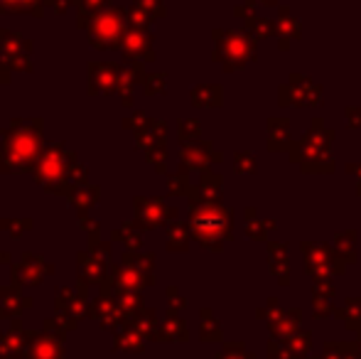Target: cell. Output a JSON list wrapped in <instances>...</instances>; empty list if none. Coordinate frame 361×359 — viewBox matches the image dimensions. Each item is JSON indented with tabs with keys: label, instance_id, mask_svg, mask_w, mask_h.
Wrapping results in <instances>:
<instances>
[{
	"label": "cell",
	"instance_id": "5",
	"mask_svg": "<svg viewBox=\"0 0 361 359\" xmlns=\"http://www.w3.org/2000/svg\"><path fill=\"white\" fill-rule=\"evenodd\" d=\"M226 226L228 219L219 207H195V212H192V231L204 246H212V241L219 239Z\"/></svg>",
	"mask_w": 361,
	"mask_h": 359
},
{
	"label": "cell",
	"instance_id": "23",
	"mask_svg": "<svg viewBox=\"0 0 361 359\" xmlns=\"http://www.w3.org/2000/svg\"><path fill=\"white\" fill-rule=\"evenodd\" d=\"M30 229H32V219H27V217H23V219H10V217L0 219V231L10 234L13 239H20V236H23L25 231H30Z\"/></svg>",
	"mask_w": 361,
	"mask_h": 359
},
{
	"label": "cell",
	"instance_id": "28",
	"mask_svg": "<svg viewBox=\"0 0 361 359\" xmlns=\"http://www.w3.org/2000/svg\"><path fill=\"white\" fill-rule=\"evenodd\" d=\"M147 23H150V15L145 13L140 5H135V8L128 10V28L133 30H147Z\"/></svg>",
	"mask_w": 361,
	"mask_h": 359
},
{
	"label": "cell",
	"instance_id": "8",
	"mask_svg": "<svg viewBox=\"0 0 361 359\" xmlns=\"http://www.w3.org/2000/svg\"><path fill=\"white\" fill-rule=\"evenodd\" d=\"M118 77H121V64L111 62H96L89 64V94L109 96L118 91Z\"/></svg>",
	"mask_w": 361,
	"mask_h": 359
},
{
	"label": "cell",
	"instance_id": "14",
	"mask_svg": "<svg viewBox=\"0 0 361 359\" xmlns=\"http://www.w3.org/2000/svg\"><path fill=\"white\" fill-rule=\"evenodd\" d=\"M143 67H140V62H133L128 64V67H121V77H118V91L116 94L121 96V104L126 106V109H130L135 101V84L143 82Z\"/></svg>",
	"mask_w": 361,
	"mask_h": 359
},
{
	"label": "cell",
	"instance_id": "4",
	"mask_svg": "<svg viewBox=\"0 0 361 359\" xmlns=\"http://www.w3.org/2000/svg\"><path fill=\"white\" fill-rule=\"evenodd\" d=\"M0 52L13 72H32V42L13 30H0Z\"/></svg>",
	"mask_w": 361,
	"mask_h": 359
},
{
	"label": "cell",
	"instance_id": "38",
	"mask_svg": "<svg viewBox=\"0 0 361 359\" xmlns=\"http://www.w3.org/2000/svg\"><path fill=\"white\" fill-rule=\"evenodd\" d=\"M44 5H47V8H54V5H57V0H44Z\"/></svg>",
	"mask_w": 361,
	"mask_h": 359
},
{
	"label": "cell",
	"instance_id": "3",
	"mask_svg": "<svg viewBox=\"0 0 361 359\" xmlns=\"http://www.w3.org/2000/svg\"><path fill=\"white\" fill-rule=\"evenodd\" d=\"M86 32H89V44L99 52L121 49L126 32H128V13L123 8H106L91 20Z\"/></svg>",
	"mask_w": 361,
	"mask_h": 359
},
{
	"label": "cell",
	"instance_id": "32",
	"mask_svg": "<svg viewBox=\"0 0 361 359\" xmlns=\"http://www.w3.org/2000/svg\"><path fill=\"white\" fill-rule=\"evenodd\" d=\"M138 5L145 10L150 18H162L165 15V8H162V0H138Z\"/></svg>",
	"mask_w": 361,
	"mask_h": 359
},
{
	"label": "cell",
	"instance_id": "30",
	"mask_svg": "<svg viewBox=\"0 0 361 359\" xmlns=\"http://www.w3.org/2000/svg\"><path fill=\"white\" fill-rule=\"evenodd\" d=\"M79 226L86 231V236H89V241H96L101 239V224L96 219H91L89 214H81L79 217Z\"/></svg>",
	"mask_w": 361,
	"mask_h": 359
},
{
	"label": "cell",
	"instance_id": "1",
	"mask_svg": "<svg viewBox=\"0 0 361 359\" xmlns=\"http://www.w3.org/2000/svg\"><path fill=\"white\" fill-rule=\"evenodd\" d=\"M42 118H13L0 143V173L23 175L32 173L44 150Z\"/></svg>",
	"mask_w": 361,
	"mask_h": 359
},
{
	"label": "cell",
	"instance_id": "2",
	"mask_svg": "<svg viewBox=\"0 0 361 359\" xmlns=\"http://www.w3.org/2000/svg\"><path fill=\"white\" fill-rule=\"evenodd\" d=\"M76 160V153L67 150L64 143H54V145H44L42 155H39L37 165H35L32 175L42 190L54 192V195H62L69 200V195L74 192V187L69 185L67 173L69 165Z\"/></svg>",
	"mask_w": 361,
	"mask_h": 359
},
{
	"label": "cell",
	"instance_id": "12",
	"mask_svg": "<svg viewBox=\"0 0 361 359\" xmlns=\"http://www.w3.org/2000/svg\"><path fill=\"white\" fill-rule=\"evenodd\" d=\"M76 269H79V281L86 283V286H104L109 281V264L94 259L89 251H81L76 256Z\"/></svg>",
	"mask_w": 361,
	"mask_h": 359
},
{
	"label": "cell",
	"instance_id": "39",
	"mask_svg": "<svg viewBox=\"0 0 361 359\" xmlns=\"http://www.w3.org/2000/svg\"><path fill=\"white\" fill-rule=\"evenodd\" d=\"M3 133H5V128H0V143H3Z\"/></svg>",
	"mask_w": 361,
	"mask_h": 359
},
{
	"label": "cell",
	"instance_id": "27",
	"mask_svg": "<svg viewBox=\"0 0 361 359\" xmlns=\"http://www.w3.org/2000/svg\"><path fill=\"white\" fill-rule=\"evenodd\" d=\"M167 249L170 251H185L187 249V239H185V229L180 224H175L170 231H167Z\"/></svg>",
	"mask_w": 361,
	"mask_h": 359
},
{
	"label": "cell",
	"instance_id": "13",
	"mask_svg": "<svg viewBox=\"0 0 361 359\" xmlns=\"http://www.w3.org/2000/svg\"><path fill=\"white\" fill-rule=\"evenodd\" d=\"M32 305L27 296L20 293L18 286H3L0 288V320H18L23 315V310Z\"/></svg>",
	"mask_w": 361,
	"mask_h": 359
},
{
	"label": "cell",
	"instance_id": "7",
	"mask_svg": "<svg viewBox=\"0 0 361 359\" xmlns=\"http://www.w3.org/2000/svg\"><path fill=\"white\" fill-rule=\"evenodd\" d=\"M27 359H67L64 357V335L57 332H27Z\"/></svg>",
	"mask_w": 361,
	"mask_h": 359
},
{
	"label": "cell",
	"instance_id": "6",
	"mask_svg": "<svg viewBox=\"0 0 361 359\" xmlns=\"http://www.w3.org/2000/svg\"><path fill=\"white\" fill-rule=\"evenodd\" d=\"M54 273V266H49L42 256L23 254L18 264L10 266V276H13V286H39L44 278Z\"/></svg>",
	"mask_w": 361,
	"mask_h": 359
},
{
	"label": "cell",
	"instance_id": "18",
	"mask_svg": "<svg viewBox=\"0 0 361 359\" xmlns=\"http://www.w3.org/2000/svg\"><path fill=\"white\" fill-rule=\"evenodd\" d=\"M114 347L121 352H140L143 350V335H140L133 325L121 327V330L114 335Z\"/></svg>",
	"mask_w": 361,
	"mask_h": 359
},
{
	"label": "cell",
	"instance_id": "20",
	"mask_svg": "<svg viewBox=\"0 0 361 359\" xmlns=\"http://www.w3.org/2000/svg\"><path fill=\"white\" fill-rule=\"evenodd\" d=\"M76 325H79V320L69 315V312H57V315L49 317V320L44 322V330H47V332H57V335L67 337L69 332L76 330Z\"/></svg>",
	"mask_w": 361,
	"mask_h": 359
},
{
	"label": "cell",
	"instance_id": "15",
	"mask_svg": "<svg viewBox=\"0 0 361 359\" xmlns=\"http://www.w3.org/2000/svg\"><path fill=\"white\" fill-rule=\"evenodd\" d=\"M99 197H101L99 185H84V187H76L72 195H69V205H72L81 217V214H89V209L99 202Z\"/></svg>",
	"mask_w": 361,
	"mask_h": 359
},
{
	"label": "cell",
	"instance_id": "37",
	"mask_svg": "<svg viewBox=\"0 0 361 359\" xmlns=\"http://www.w3.org/2000/svg\"><path fill=\"white\" fill-rule=\"evenodd\" d=\"M10 259H13V256H10V254H5V251H0V264H8V266H13V264H10Z\"/></svg>",
	"mask_w": 361,
	"mask_h": 359
},
{
	"label": "cell",
	"instance_id": "33",
	"mask_svg": "<svg viewBox=\"0 0 361 359\" xmlns=\"http://www.w3.org/2000/svg\"><path fill=\"white\" fill-rule=\"evenodd\" d=\"M147 123H150V121H145V116H143V114H135L133 118H126V121H123V128L143 130V128H147Z\"/></svg>",
	"mask_w": 361,
	"mask_h": 359
},
{
	"label": "cell",
	"instance_id": "41",
	"mask_svg": "<svg viewBox=\"0 0 361 359\" xmlns=\"http://www.w3.org/2000/svg\"><path fill=\"white\" fill-rule=\"evenodd\" d=\"M0 337H3V330H0Z\"/></svg>",
	"mask_w": 361,
	"mask_h": 359
},
{
	"label": "cell",
	"instance_id": "35",
	"mask_svg": "<svg viewBox=\"0 0 361 359\" xmlns=\"http://www.w3.org/2000/svg\"><path fill=\"white\" fill-rule=\"evenodd\" d=\"M10 77H13V69L8 67V62H5V57H3V52H0V87L10 84Z\"/></svg>",
	"mask_w": 361,
	"mask_h": 359
},
{
	"label": "cell",
	"instance_id": "26",
	"mask_svg": "<svg viewBox=\"0 0 361 359\" xmlns=\"http://www.w3.org/2000/svg\"><path fill=\"white\" fill-rule=\"evenodd\" d=\"M89 251L94 259H99V261H104V264H109L111 261V241H106V239H96V241H89Z\"/></svg>",
	"mask_w": 361,
	"mask_h": 359
},
{
	"label": "cell",
	"instance_id": "36",
	"mask_svg": "<svg viewBox=\"0 0 361 359\" xmlns=\"http://www.w3.org/2000/svg\"><path fill=\"white\" fill-rule=\"evenodd\" d=\"M197 135V123H190V121H182L180 123V138L187 140V135Z\"/></svg>",
	"mask_w": 361,
	"mask_h": 359
},
{
	"label": "cell",
	"instance_id": "25",
	"mask_svg": "<svg viewBox=\"0 0 361 359\" xmlns=\"http://www.w3.org/2000/svg\"><path fill=\"white\" fill-rule=\"evenodd\" d=\"M67 180H69V185L74 187H84V185H89V170L84 168V165L79 163V160H74L72 165H69V173H67Z\"/></svg>",
	"mask_w": 361,
	"mask_h": 359
},
{
	"label": "cell",
	"instance_id": "11",
	"mask_svg": "<svg viewBox=\"0 0 361 359\" xmlns=\"http://www.w3.org/2000/svg\"><path fill=\"white\" fill-rule=\"evenodd\" d=\"M27 357V332L23 330V322L13 320L10 330L0 337V359H23Z\"/></svg>",
	"mask_w": 361,
	"mask_h": 359
},
{
	"label": "cell",
	"instance_id": "24",
	"mask_svg": "<svg viewBox=\"0 0 361 359\" xmlns=\"http://www.w3.org/2000/svg\"><path fill=\"white\" fill-rule=\"evenodd\" d=\"M133 327H135V330H138L143 337H152V335H155V327H157L155 310H143V312H138V317L133 320Z\"/></svg>",
	"mask_w": 361,
	"mask_h": 359
},
{
	"label": "cell",
	"instance_id": "17",
	"mask_svg": "<svg viewBox=\"0 0 361 359\" xmlns=\"http://www.w3.org/2000/svg\"><path fill=\"white\" fill-rule=\"evenodd\" d=\"M106 3H109V0H76V3H74L76 25H79L81 30H86L91 25V20L106 10Z\"/></svg>",
	"mask_w": 361,
	"mask_h": 359
},
{
	"label": "cell",
	"instance_id": "22",
	"mask_svg": "<svg viewBox=\"0 0 361 359\" xmlns=\"http://www.w3.org/2000/svg\"><path fill=\"white\" fill-rule=\"evenodd\" d=\"M121 264L138 271V273H143V276H150L152 269H155V256H143V254H135V251H126Z\"/></svg>",
	"mask_w": 361,
	"mask_h": 359
},
{
	"label": "cell",
	"instance_id": "31",
	"mask_svg": "<svg viewBox=\"0 0 361 359\" xmlns=\"http://www.w3.org/2000/svg\"><path fill=\"white\" fill-rule=\"evenodd\" d=\"M74 298H76V291L74 288H69V286H62L57 291V300H54V305H57V312H64L69 305L74 303Z\"/></svg>",
	"mask_w": 361,
	"mask_h": 359
},
{
	"label": "cell",
	"instance_id": "19",
	"mask_svg": "<svg viewBox=\"0 0 361 359\" xmlns=\"http://www.w3.org/2000/svg\"><path fill=\"white\" fill-rule=\"evenodd\" d=\"M3 13H23V15H35L42 18L44 15V0H0Z\"/></svg>",
	"mask_w": 361,
	"mask_h": 359
},
{
	"label": "cell",
	"instance_id": "21",
	"mask_svg": "<svg viewBox=\"0 0 361 359\" xmlns=\"http://www.w3.org/2000/svg\"><path fill=\"white\" fill-rule=\"evenodd\" d=\"M111 239L121 241L128 251H138L140 246H143V239H140V234L133 229V224H123V226H118V229H114Z\"/></svg>",
	"mask_w": 361,
	"mask_h": 359
},
{
	"label": "cell",
	"instance_id": "34",
	"mask_svg": "<svg viewBox=\"0 0 361 359\" xmlns=\"http://www.w3.org/2000/svg\"><path fill=\"white\" fill-rule=\"evenodd\" d=\"M147 160H150V163H155L157 168L162 170V160H165V148H162V145H155V148H150V150H147Z\"/></svg>",
	"mask_w": 361,
	"mask_h": 359
},
{
	"label": "cell",
	"instance_id": "16",
	"mask_svg": "<svg viewBox=\"0 0 361 359\" xmlns=\"http://www.w3.org/2000/svg\"><path fill=\"white\" fill-rule=\"evenodd\" d=\"M116 305L128 320H135L138 312H143V298L138 291H116Z\"/></svg>",
	"mask_w": 361,
	"mask_h": 359
},
{
	"label": "cell",
	"instance_id": "9",
	"mask_svg": "<svg viewBox=\"0 0 361 359\" xmlns=\"http://www.w3.org/2000/svg\"><path fill=\"white\" fill-rule=\"evenodd\" d=\"M135 217H138V224L145 229L152 226H160L165 221H170V217H175V209L165 207L160 200H147V197H135Z\"/></svg>",
	"mask_w": 361,
	"mask_h": 359
},
{
	"label": "cell",
	"instance_id": "10",
	"mask_svg": "<svg viewBox=\"0 0 361 359\" xmlns=\"http://www.w3.org/2000/svg\"><path fill=\"white\" fill-rule=\"evenodd\" d=\"M123 57L126 62H138V59H145V62H150L152 57H155V52H152V37L147 30H133L128 28V32H126L123 37Z\"/></svg>",
	"mask_w": 361,
	"mask_h": 359
},
{
	"label": "cell",
	"instance_id": "40",
	"mask_svg": "<svg viewBox=\"0 0 361 359\" xmlns=\"http://www.w3.org/2000/svg\"><path fill=\"white\" fill-rule=\"evenodd\" d=\"M0 13H3V5H0Z\"/></svg>",
	"mask_w": 361,
	"mask_h": 359
},
{
	"label": "cell",
	"instance_id": "29",
	"mask_svg": "<svg viewBox=\"0 0 361 359\" xmlns=\"http://www.w3.org/2000/svg\"><path fill=\"white\" fill-rule=\"evenodd\" d=\"M165 74H150V77L143 79V89L147 96H155V94H162L165 91Z\"/></svg>",
	"mask_w": 361,
	"mask_h": 359
}]
</instances>
